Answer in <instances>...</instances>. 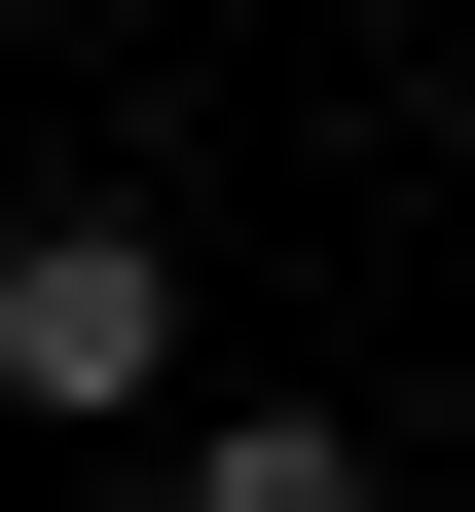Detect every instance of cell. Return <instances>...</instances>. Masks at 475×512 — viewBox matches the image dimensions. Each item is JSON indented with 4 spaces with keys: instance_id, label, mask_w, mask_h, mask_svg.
Returning <instances> with one entry per match:
<instances>
[{
    "instance_id": "6da1fadb",
    "label": "cell",
    "mask_w": 475,
    "mask_h": 512,
    "mask_svg": "<svg viewBox=\"0 0 475 512\" xmlns=\"http://www.w3.org/2000/svg\"><path fill=\"white\" fill-rule=\"evenodd\" d=\"M0 403L37 439H183V220H0Z\"/></svg>"
},
{
    "instance_id": "7a4b0ae2",
    "label": "cell",
    "mask_w": 475,
    "mask_h": 512,
    "mask_svg": "<svg viewBox=\"0 0 475 512\" xmlns=\"http://www.w3.org/2000/svg\"><path fill=\"white\" fill-rule=\"evenodd\" d=\"M110 512H366V439L329 403H183V439H110Z\"/></svg>"
}]
</instances>
